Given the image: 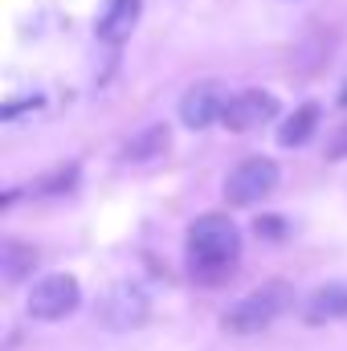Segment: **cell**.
<instances>
[{"mask_svg": "<svg viewBox=\"0 0 347 351\" xmlns=\"http://www.w3.org/2000/svg\"><path fill=\"white\" fill-rule=\"evenodd\" d=\"M241 258V229L225 217V213H208L200 221H192L188 229V265L192 278L204 282H221Z\"/></svg>", "mask_w": 347, "mask_h": 351, "instance_id": "cell-1", "label": "cell"}, {"mask_svg": "<svg viewBox=\"0 0 347 351\" xmlns=\"http://www.w3.org/2000/svg\"><path fill=\"white\" fill-rule=\"evenodd\" d=\"M286 306H294V290L282 286V282H270V286H261L254 294L237 298V302L221 315V327H225L229 335H258V331H265Z\"/></svg>", "mask_w": 347, "mask_h": 351, "instance_id": "cell-2", "label": "cell"}, {"mask_svg": "<svg viewBox=\"0 0 347 351\" xmlns=\"http://www.w3.org/2000/svg\"><path fill=\"white\" fill-rule=\"evenodd\" d=\"M94 315H98V323L110 327V331H135V327L147 323L152 298H147V290H143L139 282H115V286L102 290Z\"/></svg>", "mask_w": 347, "mask_h": 351, "instance_id": "cell-3", "label": "cell"}, {"mask_svg": "<svg viewBox=\"0 0 347 351\" xmlns=\"http://www.w3.org/2000/svg\"><path fill=\"white\" fill-rule=\"evenodd\" d=\"M78 302H82V286L74 274H45L29 290V315L41 323H58V319L74 315Z\"/></svg>", "mask_w": 347, "mask_h": 351, "instance_id": "cell-4", "label": "cell"}, {"mask_svg": "<svg viewBox=\"0 0 347 351\" xmlns=\"http://www.w3.org/2000/svg\"><path fill=\"white\" fill-rule=\"evenodd\" d=\"M278 164L270 160V156H250V160H241L229 180H225V200L229 204H237V208H246V204H261L274 188H278Z\"/></svg>", "mask_w": 347, "mask_h": 351, "instance_id": "cell-5", "label": "cell"}, {"mask_svg": "<svg viewBox=\"0 0 347 351\" xmlns=\"http://www.w3.org/2000/svg\"><path fill=\"white\" fill-rule=\"evenodd\" d=\"M229 86L225 82H196V86L184 90V98H180V123L188 127V131H204V127H213V123H225V106H229Z\"/></svg>", "mask_w": 347, "mask_h": 351, "instance_id": "cell-6", "label": "cell"}, {"mask_svg": "<svg viewBox=\"0 0 347 351\" xmlns=\"http://www.w3.org/2000/svg\"><path fill=\"white\" fill-rule=\"evenodd\" d=\"M274 119H278V98L270 90H241L225 106V127L237 131V135L241 131H258V127L274 123Z\"/></svg>", "mask_w": 347, "mask_h": 351, "instance_id": "cell-7", "label": "cell"}, {"mask_svg": "<svg viewBox=\"0 0 347 351\" xmlns=\"http://www.w3.org/2000/svg\"><path fill=\"white\" fill-rule=\"evenodd\" d=\"M139 12H143V0H106V8H102L98 21H94L98 41L123 45V41L131 37V29L139 25Z\"/></svg>", "mask_w": 347, "mask_h": 351, "instance_id": "cell-8", "label": "cell"}, {"mask_svg": "<svg viewBox=\"0 0 347 351\" xmlns=\"http://www.w3.org/2000/svg\"><path fill=\"white\" fill-rule=\"evenodd\" d=\"M302 319H307V323H335V319H347V282H327V286H319V290L302 302Z\"/></svg>", "mask_w": 347, "mask_h": 351, "instance_id": "cell-9", "label": "cell"}, {"mask_svg": "<svg viewBox=\"0 0 347 351\" xmlns=\"http://www.w3.org/2000/svg\"><path fill=\"white\" fill-rule=\"evenodd\" d=\"M319 127V102H302L286 123H282V147H307Z\"/></svg>", "mask_w": 347, "mask_h": 351, "instance_id": "cell-10", "label": "cell"}, {"mask_svg": "<svg viewBox=\"0 0 347 351\" xmlns=\"http://www.w3.org/2000/svg\"><path fill=\"white\" fill-rule=\"evenodd\" d=\"M168 152V127L164 123H156V127H147V131H139V135H131L127 139V147H123V160H152V156H164Z\"/></svg>", "mask_w": 347, "mask_h": 351, "instance_id": "cell-11", "label": "cell"}, {"mask_svg": "<svg viewBox=\"0 0 347 351\" xmlns=\"http://www.w3.org/2000/svg\"><path fill=\"white\" fill-rule=\"evenodd\" d=\"M37 265V250L25 245V241H4L0 250V269H4V282H21L25 274H33Z\"/></svg>", "mask_w": 347, "mask_h": 351, "instance_id": "cell-12", "label": "cell"}, {"mask_svg": "<svg viewBox=\"0 0 347 351\" xmlns=\"http://www.w3.org/2000/svg\"><path fill=\"white\" fill-rule=\"evenodd\" d=\"M331 156H347V131H344V143H339V147H331Z\"/></svg>", "mask_w": 347, "mask_h": 351, "instance_id": "cell-13", "label": "cell"}, {"mask_svg": "<svg viewBox=\"0 0 347 351\" xmlns=\"http://www.w3.org/2000/svg\"><path fill=\"white\" fill-rule=\"evenodd\" d=\"M344 102H347V90H344Z\"/></svg>", "mask_w": 347, "mask_h": 351, "instance_id": "cell-14", "label": "cell"}]
</instances>
